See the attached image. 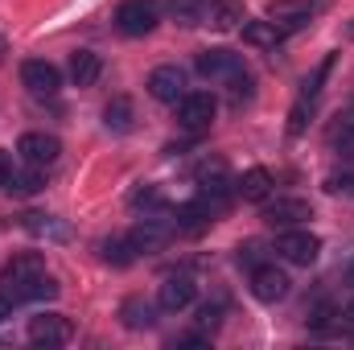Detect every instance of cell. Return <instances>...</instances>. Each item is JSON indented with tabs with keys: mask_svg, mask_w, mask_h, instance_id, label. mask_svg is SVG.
<instances>
[{
	"mask_svg": "<svg viewBox=\"0 0 354 350\" xmlns=\"http://www.w3.org/2000/svg\"><path fill=\"white\" fill-rule=\"evenodd\" d=\"M330 0H272L268 4V21H276L284 33H297V29H305L322 8H326Z\"/></svg>",
	"mask_w": 354,
	"mask_h": 350,
	"instance_id": "obj_3",
	"label": "cell"
},
{
	"mask_svg": "<svg viewBox=\"0 0 354 350\" xmlns=\"http://www.w3.org/2000/svg\"><path fill=\"white\" fill-rule=\"evenodd\" d=\"M326 190H330V194H354V174H334V177H326Z\"/></svg>",
	"mask_w": 354,
	"mask_h": 350,
	"instance_id": "obj_30",
	"label": "cell"
},
{
	"mask_svg": "<svg viewBox=\"0 0 354 350\" xmlns=\"http://www.w3.org/2000/svg\"><path fill=\"white\" fill-rule=\"evenodd\" d=\"M206 17H210V25L223 29V33H227V29H243V21H248L239 0H210V12H206Z\"/></svg>",
	"mask_w": 354,
	"mask_h": 350,
	"instance_id": "obj_18",
	"label": "cell"
},
{
	"mask_svg": "<svg viewBox=\"0 0 354 350\" xmlns=\"http://www.w3.org/2000/svg\"><path fill=\"white\" fill-rule=\"evenodd\" d=\"M214 111H218V103H214L210 91H185V95L177 99V124H181L185 132H202V128H210Z\"/></svg>",
	"mask_w": 354,
	"mask_h": 350,
	"instance_id": "obj_5",
	"label": "cell"
},
{
	"mask_svg": "<svg viewBox=\"0 0 354 350\" xmlns=\"http://www.w3.org/2000/svg\"><path fill=\"white\" fill-rule=\"evenodd\" d=\"M149 95H153L157 103H177V99L185 95V71L174 66V62L157 66V71L149 75Z\"/></svg>",
	"mask_w": 354,
	"mask_h": 350,
	"instance_id": "obj_13",
	"label": "cell"
},
{
	"mask_svg": "<svg viewBox=\"0 0 354 350\" xmlns=\"http://www.w3.org/2000/svg\"><path fill=\"white\" fill-rule=\"evenodd\" d=\"M21 83H25L29 95L50 99V95H58V87H62V75H58L54 62H46V58H29V62H21Z\"/></svg>",
	"mask_w": 354,
	"mask_h": 350,
	"instance_id": "obj_8",
	"label": "cell"
},
{
	"mask_svg": "<svg viewBox=\"0 0 354 350\" xmlns=\"http://www.w3.org/2000/svg\"><path fill=\"white\" fill-rule=\"evenodd\" d=\"M0 58H4V37H0Z\"/></svg>",
	"mask_w": 354,
	"mask_h": 350,
	"instance_id": "obj_35",
	"label": "cell"
},
{
	"mask_svg": "<svg viewBox=\"0 0 354 350\" xmlns=\"http://www.w3.org/2000/svg\"><path fill=\"white\" fill-rule=\"evenodd\" d=\"M288 276L276 268V264H256L252 268V293H256V301H264V305H276V301H284L288 297Z\"/></svg>",
	"mask_w": 354,
	"mask_h": 350,
	"instance_id": "obj_10",
	"label": "cell"
},
{
	"mask_svg": "<svg viewBox=\"0 0 354 350\" xmlns=\"http://www.w3.org/2000/svg\"><path fill=\"white\" fill-rule=\"evenodd\" d=\"M317 252H322V239L309 235V231H284L276 239V256L288 264H301V268H309V264L317 260Z\"/></svg>",
	"mask_w": 354,
	"mask_h": 350,
	"instance_id": "obj_9",
	"label": "cell"
},
{
	"mask_svg": "<svg viewBox=\"0 0 354 350\" xmlns=\"http://www.w3.org/2000/svg\"><path fill=\"white\" fill-rule=\"evenodd\" d=\"M280 37H284V29H280L276 21H248V25H243V42L256 46V50H276Z\"/></svg>",
	"mask_w": 354,
	"mask_h": 350,
	"instance_id": "obj_19",
	"label": "cell"
},
{
	"mask_svg": "<svg viewBox=\"0 0 354 350\" xmlns=\"http://www.w3.org/2000/svg\"><path fill=\"white\" fill-rule=\"evenodd\" d=\"M351 37H354V21H351Z\"/></svg>",
	"mask_w": 354,
	"mask_h": 350,
	"instance_id": "obj_37",
	"label": "cell"
},
{
	"mask_svg": "<svg viewBox=\"0 0 354 350\" xmlns=\"http://www.w3.org/2000/svg\"><path fill=\"white\" fill-rule=\"evenodd\" d=\"M206 12H210V0H169V17H174L181 29L202 25V21H206Z\"/></svg>",
	"mask_w": 354,
	"mask_h": 350,
	"instance_id": "obj_21",
	"label": "cell"
},
{
	"mask_svg": "<svg viewBox=\"0 0 354 350\" xmlns=\"http://www.w3.org/2000/svg\"><path fill=\"white\" fill-rule=\"evenodd\" d=\"M128 202H132L136 210H161V206H165V198H161V190H157V185H136Z\"/></svg>",
	"mask_w": 354,
	"mask_h": 350,
	"instance_id": "obj_27",
	"label": "cell"
},
{
	"mask_svg": "<svg viewBox=\"0 0 354 350\" xmlns=\"http://www.w3.org/2000/svg\"><path fill=\"white\" fill-rule=\"evenodd\" d=\"M25 227L33 231V235H54V239H66L71 231L62 227V223H54L50 214H25Z\"/></svg>",
	"mask_w": 354,
	"mask_h": 350,
	"instance_id": "obj_25",
	"label": "cell"
},
{
	"mask_svg": "<svg viewBox=\"0 0 354 350\" xmlns=\"http://www.w3.org/2000/svg\"><path fill=\"white\" fill-rule=\"evenodd\" d=\"M169 347H206V330H198V334H177V338H169Z\"/></svg>",
	"mask_w": 354,
	"mask_h": 350,
	"instance_id": "obj_31",
	"label": "cell"
},
{
	"mask_svg": "<svg viewBox=\"0 0 354 350\" xmlns=\"http://www.w3.org/2000/svg\"><path fill=\"white\" fill-rule=\"evenodd\" d=\"M12 174V165H8V153H0V190H4V181Z\"/></svg>",
	"mask_w": 354,
	"mask_h": 350,
	"instance_id": "obj_33",
	"label": "cell"
},
{
	"mask_svg": "<svg viewBox=\"0 0 354 350\" xmlns=\"http://www.w3.org/2000/svg\"><path fill=\"white\" fill-rule=\"evenodd\" d=\"M194 280L189 276H165L161 280V288H157V309L161 313H181L189 301H194Z\"/></svg>",
	"mask_w": 354,
	"mask_h": 350,
	"instance_id": "obj_14",
	"label": "cell"
},
{
	"mask_svg": "<svg viewBox=\"0 0 354 350\" xmlns=\"http://www.w3.org/2000/svg\"><path fill=\"white\" fill-rule=\"evenodd\" d=\"M4 317H12V301H8V297L0 293V322H4Z\"/></svg>",
	"mask_w": 354,
	"mask_h": 350,
	"instance_id": "obj_34",
	"label": "cell"
},
{
	"mask_svg": "<svg viewBox=\"0 0 354 350\" xmlns=\"http://www.w3.org/2000/svg\"><path fill=\"white\" fill-rule=\"evenodd\" d=\"M17 153L29 161V165H54L58 157H62V140L58 136H50V132H25L21 140H17Z\"/></svg>",
	"mask_w": 354,
	"mask_h": 350,
	"instance_id": "obj_11",
	"label": "cell"
},
{
	"mask_svg": "<svg viewBox=\"0 0 354 350\" xmlns=\"http://www.w3.org/2000/svg\"><path fill=\"white\" fill-rule=\"evenodd\" d=\"M71 338H75L71 317H62V313H41V317H29V342H33V347H66Z\"/></svg>",
	"mask_w": 354,
	"mask_h": 350,
	"instance_id": "obj_6",
	"label": "cell"
},
{
	"mask_svg": "<svg viewBox=\"0 0 354 350\" xmlns=\"http://www.w3.org/2000/svg\"><path fill=\"white\" fill-rule=\"evenodd\" d=\"M194 71H198L202 79H210V83H231V79L243 75L248 66H243V54H235V50H202V54L194 58Z\"/></svg>",
	"mask_w": 354,
	"mask_h": 350,
	"instance_id": "obj_4",
	"label": "cell"
},
{
	"mask_svg": "<svg viewBox=\"0 0 354 350\" xmlns=\"http://www.w3.org/2000/svg\"><path fill=\"white\" fill-rule=\"evenodd\" d=\"M99 71H103V62H99L95 50H79V54H71V79H75V87H91V83L99 79Z\"/></svg>",
	"mask_w": 354,
	"mask_h": 350,
	"instance_id": "obj_20",
	"label": "cell"
},
{
	"mask_svg": "<svg viewBox=\"0 0 354 350\" xmlns=\"http://www.w3.org/2000/svg\"><path fill=\"white\" fill-rule=\"evenodd\" d=\"M103 124L111 132H132V99L128 95H115L107 107H103Z\"/></svg>",
	"mask_w": 354,
	"mask_h": 350,
	"instance_id": "obj_23",
	"label": "cell"
},
{
	"mask_svg": "<svg viewBox=\"0 0 354 350\" xmlns=\"http://www.w3.org/2000/svg\"><path fill=\"white\" fill-rule=\"evenodd\" d=\"M305 219H313V206L305 198H276L264 206V223L268 227H301Z\"/></svg>",
	"mask_w": 354,
	"mask_h": 350,
	"instance_id": "obj_12",
	"label": "cell"
},
{
	"mask_svg": "<svg viewBox=\"0 0 354 350\" xmlns=\"http://www.w3.org/2000/svg\"><path fill=\"white\" fill-rule=\"evenodd\" d=\"M174 235H177L174 223H165V219H153V214H145V219H140V223L128 231V239H132L136 256H140V252H145V256H149V252H161V248H165Z\"/></svg>",
	"mask_w": 354,
	"mask_h": 350,
	"instance_id": "obj_7",
	"label": "cell"
},
{
	"mask_svg": "<svg viewBox=\"0 0 354 350\" xmlns=\"http://www.w3.org/2000/svg\"><path fill=\"white\" fill-rule=\"evenodd\" d=\"M218 322H223V305H202L198 309V326L202 330H218Z\"/></svg>",
	"mask_w": 354,
	"mask_h": 350,
	"instance_id": "obj_29",
	"label": "cell"
},
{
	"mask_svg": "<svg viewBox=\"0 0 354 350\" xmlns=\"http://www.w3.org/2000/svg\"><path fill=\"white\" fill-rule=\"evenodd\" d=\"M239 264H260V243H248V248H239Z\"/></svg>",
	"mask_w": 354,
	"mask_h": 350,
	"instance_id": "obj_32",
	"label": "cell"
},
{
	"mask_svg": "<svg viewBox=\"0 0 354 350\" xmlns=\"http://www.w3.org/2000/svg\"><path fill=\"white\" fill-rule=\"evenodd\" d=\"M99 260L115 264V268H128V264L136 260V248H132V239H128V235H111V239H103V243H99Z\"/></svg>",
	"mask_w": 354,
	"mask_h": 350,
	"instance_id": "obj_22",
	"label": "cell"
},
{
	"mask_svg": "<svg viewBox=\"0 0 354 350\" xmlns=\"http://www.w3.org/2000/svg\"><path fill=\"white\" fill-rule=\"evenodd\" d=\"M120 322H124L128 330H153V326H157V305L145 301V297H128V301L120 305Z\"/></svg>",
	"mask_w": 354,
	"mask_h": 350,
	"instance_id": "obj_15",
	"label": "cell"
},
{
	"mask_svg": "<svg viewBox=\"0 0 354 350\" xmlns=\"http://www.w3.org/2000/svg\"><path fill=\"white\" fill-rule=\"evenodd\" d=\"M227 87H231V103L239 107V103H248V99H252V87H256V83H252V75L243 71V75H235Z\"/></svg>",
	"mask_w": 354,
	"mask_h": 350,
	"instance_id": "obj_28",
	"label": "cell"
},
{
	"mask_svg": "<svg viewBox=\"0 0 354 350\" xmlns=\"http://www.w3.org/2000/svg\"><path fill=\"white\" fill-rule=\"evenodd\" d=\"M157 21H161V4L157 0H124L120 12H115V29L124 37H145V33L157 29Z\"/></svg>",
	"mask_w": 354,
	"mask_h": 350,
	"instance_id": "obj_2",
	"label": "cell"
},
{
	"mask_svg": "<svg viewBox=\"0 0 354 350\" xmlns=\"http://www.w3.org/2000/svg\"><path fill=\"white\" fill-rule=\"evenodd\" d=\"M46 185V165H29V169H12L8 181H4V190L8 194H17V198H29V194H37Z\"/></svg>",
	"mask_w": 354,
	"mask_h": 350,
	"instance_id": "obj_17",
	"label": "cell"
},
{
	"mask_svg": "<svg viewBox=\"0 0 354 350\" xmlns=\"http://www.w3.org/2000/svg\"><path fill=\"white\" fill-rule=\"evenodd\" d=\"M0 293L17 305V301H54L58 297V280L46 272V260L37 252H21L0 268Z\"/></svg>",
	"mask_w": 354,
	"mask_h": 350,
	"instance_id": "obj_1",
	"label": "cell"
},
{
	"mask_svg": "<svg viewBox=\"0 0 354 350\" xmlns=\"http://www.w3.org/2000/svg\"><path fill=\"white\" fill-rule=\"evenodd\" d=\"M351 280H354V260H351Z\"/></svg>",
	"mask_w": 354,
	"mask_h": 350,
	"instance_id": "obj_36",
	"label": "cell"
},
{
	"mask_svg": "<svg viewBox=\"0 0 354 350\" xmlns=\"http://www.w3.org/2000/svg\"><path fill=\"white\" fill-rule=\"evenodd\" d=\"M235 194L243 198V202H268V194H272V174L268 169H248V174L235 181Z\"/></svg>",
	"mask_w": 354,
	"mask_h": 350,
	"instance_id": "obj_16",
	"label": "cell"
},
{
	"mask_svg": "<svg viewBox=\"0 0 354 350\" xmlns=\"http://www.w3.org/2000/svg\"><path fill=\"white\" fill-rule=\"evenodd\" d=\"M330 145H334V153L354 157V111L351 116H338V124L330 128Z\"/></svg>",
	"mask_w": 354,
	"mask_h": 350,
	"instance_id": "obj_24",
	"label": "cell"
},
{
	"mask_svg": "<svg viewBox=\"0 0 354 350\" xmlns=\"http://www.w3.org/2000/svg\"><path fill=\"white\" fill-rule=\"evenodd\" d=\"M309 116H313V99H309V95H301V99H297V107L288 111V132H292V136H301V132L309 128Z\"/></svg>",
	"mask_w": 354,
	"mask_h": 350,
	"instance_id": "obj_26",
	"label": "cell"
}]
</instances>
